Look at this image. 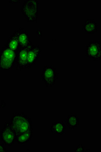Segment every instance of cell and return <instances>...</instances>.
Wrapping results in <instances>:
<instances>
[{
    "label": "cell",
    "mask_w": 101,
    "mask_h": 152,
    "mask_svg": "<svg viewBox=\"0 0 101 152\" xmlns=\"http://www.w3.org/2000/svg\"><path fill=\"white\" fill-rule=\"evenodd\" d=\"M10 122L18 135L33 128V126L32 120L24 113L13 114Z\"/></svg>",
    "instance_id": "obj_1"
},
{
    "label": "cell",
    "mask_w": 101,
    "mask_h": 152,
    "mask_svg": "<svg viewBox=\"0 0 101 152\" xmlns=\"http://www.w3.org/2000/svg\"><path fill=\"white\" fill-rule=\"evenodd\" d=\"M38 1L26 0L21 7V12L28 23L36 24L38 18Z\"/></svg>",
    "instance_id": "obj_2"
},
{
    "label": "cell",
    "mask_w": 101,
    "mask_h": 152,
    "mask_svg": "<svg viewBox=\"0 0 101 152\" xmlns=\"http://www.w3.org/2000/svg\"><path fill=\"white\" fill-rule=\"evenodd\" d=\"M16 52L4 46L0 52V69L8 71L15 65Z\"/></svg>",
    "instance_id": "obj_3"
},
{
    "label": "cell",
    "mask_w": 101,
    "mask_h": 152,
    "mask_svg": "<svg viewBox=\"0 0 101 152\" xmlns=\"http://www.w3.org/2000/svg\"><path fill=\"white\" fill-rule=\"evenodd\" d=\"M59 73L53 65L44 66L41 72V80L47 87H52L58 82Z\"/></svg>",
    "instance_id": "obj_4"
},
{
    "label": "cell",
    "mask_w": 101,
    "mask_h": 152,
    "mask_svg": "<svg viewBox=\"0 0 101 152\" xmlns=\"http://www.w3.org/2000/svg\"><path fill=\"white\" fill-rule=\"evenodd\" d=\"M18 137L17 133L11 126L10 122H5L1 130V140L4 145L12 146Z\"/></svg>",
    "instance_id": "obj_5"
},
{
    "label": "cell",
    "mask_w": 101,
    "mask_h": 152,
    "mask_svg": "<svg viewBox=\"0 0 101 152\" xmlns=\"http://www.w3.org/2000/svg\"><path fill=\"white\" fill-rule=\"evenodd\" d=\"M86 56L92 61H98L101 58V40L91 41L86 46Z\"/></svg>",
    "instance_id": "obj_6"
},
{
    "label": "cell",
    "mask_w": 101,
    "mask_h": 152,
    "mask_svg": "<svg viewBox=\"0 0 101 152\" xmlns=\"http://www.w3.org/2000/svg\"><path fill=\"white\" fill-rule=\"evenodd\" d=\"M31 46L20 47L16 52L15 65L16 71H23L28 69V52Z\"/></svg>",
    "instance_id": "obj_7"
},
{
    "label": "cell",
    "mask_w": 101,
    "mask_h": 152,
    "mask_svg": "<svg viewBox=\"0 0 101 152\" xmlns=\"http://www.w3.org/2000/svg\"><path fill=\"white\" fill-rule=\"evenodd\" d=\"M42 49L39 45H32L29 49L28 52V69L31 68L37 64L39 58L41 57Z\"/></svg>",
    "instance_id": "obj_8"
},
{
    "label": "cell",
    "mask_w": 101,
    "mask_h": 152,
    "mask_svg": "<svg viewBox=\"0 0 101 152\" xmlns=\"http://www.w3.org/2000/svg\"><path fill=\"white\" fill-rule=\"evenodd\" d=\"M19 40L20 48L30 46L33 44L30 39L29 34L25 28H19L16 30Z\"/></svg>",
    "instance_id": "obj_9"
},
{
    "label": "cell",
    "mask_w": 101,
    "mask_h": 152,
    "mask_svg": "<svg viewBox=\"0 0 101 152\" xmlns=\"http://www.w3.org/2000/svg\"><path fill=\"white\" fill-rule=\"evenodd\" d=\"M4 46L10 49L14 52H16L20 48L19 40L18 38V33L16 30L13 32L12 35L9 37L6 42Z\"/></svg>",
    "instance_id": "obj_10"
},
{
    "label": "cell",
    "mask_w": 101,
    "mask_h": 152,
    "mask_svg": "<svg viewBox=\"0 0 101 152\" xmlns=\"http://www.w3.org/2000/svg\"><path fill=\"white\" fill-rule=\"evenodd\" d=\"M82 30L88 34H93L98 32V24L94 19H87L82 25Z\"/></svg>",
    "instance_id": "obj_11"
},
{
    "label": "cell",
    "mask_w": 101,
    "mask_h": 152,
    "mask_svg": "<svg viewBox=\"0 0 101 152\" xmlns=\"http://www.w3.org/2000/svg\"><path fill=\"white\" fill-rule=\"evenodd\" d=\"M34 134L33 128L18 135L15 142L20 145H25L31 140Z\"/></svg>",
    "instance_id": "obj_12"
},
{
    "label": "cell",
    "mask_w": 101,
    "mask_h": 152,
    "mask_svg": "<svg viewBox=\"0 0 101 152\" xmlns=\"http://www.w3.org/2000/svg\"><path fill=\"white\" fill-rule=\"evenodd\" d=\"M66 124L62 121H56L52 123L50 132L52 134H64L66 133Z\"/></svg>",
    "instance_id": "obj_13"
},
{
    "label": "cell",
    "mask_w": 101,
    "mask_h": 152,
    "mask_svg": "<svg viewBox=\"0 0 101 152\" xmlns=\"http://www.w3.org/2000/svg\"><path fill=\"white\" fill-rule=\"evenodd\" d=\"M79 124L78 116L76 114H70L66 118V125L70 129H74Z\"/></svg>",
    "instance_id": "obj_14"
},
{
    "label": "cell",
    "mask_w": 101,
    "mask_h": 152,
    "mask_svg": "<svg viewBox=\"0 0 101 152\" xmlns=\"http://www.w3.org/2000/svg\"><path fill=\"white\" fill-rule=\"evenodd\" d=\"M86 151V147L83 146V145H79L76 148H75L74 150V152H85Z\"/></svg>",
    "instance_id": "obj_15"
},
{
    "label": "cell",
    "mask_w": 101,
    "mask_h": 152,
    "mask_svg": "<svg viewBox=\"0 0 101 152\" xmlns=\"http://www.w3.org/2000/svg\"><path fill=\"white\" fill-rule=\"evenodd\" d=\"M0 152H7L5 145L3 143H0Z\"/></svg>",
    "instance_id": "obj_16"
},
{
    "label": "cell",
    "mask_w": 101,
    "mask_h": 152,
    "mask_svg": "<svg viewBox=\"0 0 101 152\" xmlns=\"http://www.w3.org/2000/svg\"><path fill=\"white\" fill-rule=\"evenodd\" d=\"M9 3H12V4H18L20 2H21V1H9Z\"/></svg>",
    "instance_id": "obj_17"
}]
</instances>
